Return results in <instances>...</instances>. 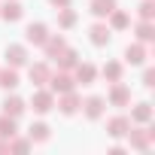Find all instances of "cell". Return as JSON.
Segmentation results:
<instances>
[{
  "label": "cell",
  "instance_id": "obj_1",
  "mask_svg": "<svg viewBox=\"0 0 155 155\" xmlns=\"http://www.w3.org/2000/svg\"><path fill=\"white\" fill-rule=\"evenodd\" d=\"M31 107H34V113H49L55 107V91H34Z\"/></svg>",
  "mask_w": 155,
  "mask_h": 155
},
{
  "label": "cell",
  "instance_id": "obj_2",
  "mask_svg": "<svg viewBox=\"0 0 155 155\" xmlns=\"http://www.w3.org/2000/svg\"><path fill=\"white\" fill-rule=\"evenodd\" d=\"M73 76L70 73H55V76H49V91H58V94H64V91H73Z\"/></svg>",
  "mask_w": 155,
  "mask_h": 155
},
{
  "label": "cell",
  "instance_id": "obj_3",
  "mask_svg": "<svg viewBox=\"0 0 155 155\" xmlns=\"http://www.w3.org/2000/svg\"><path fill=\"white\" fill-rule=\"evenodd\" d=\"M6 61H9V67H25L28 64V49L25 46H6Z\"/></svg>",
  "mask_w": 155,
  "mask_h": 155
},
{
  "label": "cell",
  "instance_id": "obj_4",
  "mask_svg": "<svg viewBox=\"0 0 155 155\" xmlns=\"http://www.w3.org/2000/svg\"><path fill=\"white\" fill-rule=\"evenodd\" d=\"M49 76H52V70H49L46 61L31 64V82H34V85H46V82H49Z\"/></svg>",
  "mask_w": 155,
  "mask_h": 155
},
{
  "label": "cell",
  "instance_id": "obj_5",
  "mask_svg": "<svg viewBox=\"0 0 155 155\" xmlns=\"http://www.w3.org/2000/svg\"><path fill=\"white\" fill-rule=\"evenodd\" d=\"M25 37H28V43L43 46V43H46V37H49V28H46V25H40V21H37V25H28V34H25Z\"/></svg>",
  "mask_w": 155,
  "mask_h": 155
},
{
  "label": "cell",
  "instance_id": "obj_6",
  "mask_svg": "<svg viewBox=\"0 0 155 155\" xmlns=\"http://www.w3.org/2000/svg\"><path fill=\"white\" fill-rule=\"evenodd\" d=\"M128 128H131V119H128V116H116V119H110V125H107L110 137H125Z\"/></svg>",
  "mask_w": 155,
  "mask_h": 155
},
{
  "label": "cell",
  "instance_id": "obj_7",
  "mask_svg": "<svg viewBox=\"0 0 155 155\" xmlns=\"http://www.w3.org/2000/svg\"><path fill=\"white\" fill-rule=\"evenodd\" d=\"M58 107H61V113H64V116H73L76 110L82 107V101H79V94H73V91H64V97H61V104H58Z\"/></svg>",
  "mask_w": 155,
  "mask_h": 155
},
{
  "label": "cell",
  "instance_id": "obj_8",
  "mask_svg": "<svg viewBox=\"0 0 155 155\" xmlns=\"http://www.w3.org/2000/svg\"><path fill=\"white\" fill-rule=\"evenodd\" d=\"M128 101H131V91H128L122 82H113V91H110V104H113V107H125Z\"/></svg>",
  "mask_w": 155,
  "mask_h": 155
},
{
  "label": "cell",
  "instance_id": "obj_9",
  "mask_svg": "<svg viewBox=\"0 0 155 155\" xmlns=\"http://www.w3.org/2000/svg\"><path fill=\"white\" fill-rule=\"evenodd\" d=\"M97 76V67L94 64H76V79H79L82 85H91Z\"/></svg>",
  "mask_w": 155,
  "mask_h": 155
},
{
  "label": "cell",
  "instance_id": "obj_10",
  "mask_svg": "<svg viewBox=\"0 0 155 155\" xmlns=\"http://www.w3.org/2000/svg\"><path fill=\"white\" fill-rule=\"evenodd\" d=\"M0 15H3L6 21H18V18L25 15V9H21V3H15V0H9L6 6H0Z\"/></svg>",
  "mask_w": 155,
  "mask_h": 155
},
{
  "label": "cell",
  "instance_id": "obj_11",
  "mask_svg": "<svg viewBox=\"0 0 155 155\" xmlns=\"http://www.w3.org/2000/svg\"><path fill=\"white\" fill-rule=\"evenodd\" d=\"M125 61H128V64H143V61H146V49H143L140 43L128 46V49H125Z\"/></svg>",
  "mask_w": 155,
  "mask_h": 155
},
{
  "label": "cell",
  "instance_id": "obj_12",
  "mask_svg": "<svg viewBox=\"0 0 155 155\" xmlns=\"http://www.w3.org/2000/svg\"><path fill=\"white\" fill-rule=\"evenodd\" d=\"M3 113L12 116V119H18V116L25 113V101H21V97H6V101H3Z\"/></svg>",
  "mask_w": 155,
  "mask_h": 155
},
{
  "label": "cell",
  "instance_id": "obj_13",
  "mask_svg": "<svg viewBox=\"0 0 155 155\" xmlns=\"http://www.w3.org/2000/svg\"><path fill=\"white\" fill-rule=\"evenodd\" d=\"M85 116H88V119H101V116H104V97H97V94L88 97V101H85Z\"/></svg>",
  "mask_w": 155,
  "mask_h": 155
},
{
  "label": "cell",
  "instance_id": "obj_14",
  "mask_svg": "<svg viewBox=\"0 0 155 155\" xmlns=\"http://www.w3.org/2000/svg\"><path fill=\"white\" fill-rule=\"evenodd\" d=\"M131 131V128H128ZM149 140H152V131H131V146L134 149H149Z\"/></svg>",
  "mask_w": 155,
  "mask_h": 155
},
{
  "label": "cell",
  "instance_id": "obj_15",
  "mask_svg": "<svg viewBox=\"0 0 155 155\" xmlns=\"http://www.w3.org/2000/svg\"><path fill=\"white\" fill-rule=\"evenodd\" d=\"M18 131H15V119L12 116H0V140H9V137H15Z\"/></svg>",
  "mask_w": 155,
  "mask_h": 155
},
{
  "label": "cell",
  "instance_id": "obj_16",
  "mask_svg": "<svg viewBox=\"0 0 155 155\" xmlns=\"http://www.w3.org/2000/svg\"><path fill=\"white\" fill-rule=\"evenodd\" d=\"M91 43L94 46H107L110 43V25H94L91 28Z\"/></svg>",
  "mask_w": 155,
  "mask_h": 155
},
{
  "label": "cell",
  "instance_id": "obj_17",
  "mask_svg": "<svg viewBox=\"0 0 155 155\" xmlns=\"http://www.w3.org/2000/svg\"><path fill=\"white\" fill-rule=\"evenodd\" d=\"M55 58H58V67H61V70H70V67H76V52H73V49H67V46H64V49H61Z\"/></svg>",
  "mask_w": 155,
  "mask_h": 155
},
{
  "label": "cell",
  "instance_id": "obj_18",
  "mask_svg": "<svg viewBox=\"0 0 155 155\" xmlns=\"http://www.w3.org/2000/svg\"><path fill=\"white\" fill-rule=\"evenodd\" d=\"M28 137H31V143H46V140H49V125H43V122L31 125Z\"/></svg>",
  "mask_w": 155,
  "mask_h": 155
},
{
  "label": "cell",
  "instance_id": "obj_19",
  "mask_svg": "<svg viewBox=\"0 0 155 155\" xmlns=\"http://www.w3.org/2000/svg\"><path fill=\"white\" fill-rule=\"evenodd\" d=\"M116 9V0H91V12L97 15V18H104V15H110Z\"/></svg>",
  "mask_w": 155,
  "mask_h": 155
},
{
  "label": "cell",
  "instance_id": "obj_20",
  "mask_svg": "<svg viewBox=\"0 0 155 155\" xmlns=\"http://www.w3.org/2000/svg\"><path fill=\"white\" fill-rule=\"evenodd\" d=\"M18 85V73H15V67H9V70H0V88H15Z\"/></svg>",
  "mask_w": 155,
  "mask_h": 155
},
{
  "label": "cell",
  "instance_id": "obj_21",
  "mask_svg": "<svg viewBox=\"0 0 155 155\" xmlns=\"http://www.w3.org/2000/svg\"><path fill=\"white\" fill-rule=\"evenodd\" d=\"M128 25H131V15H128V12H122V9H113V12H110V28L122 31V28H128Z\"/></svg>",
  "mask_w": 155,
  "mask_h": 155
},
{
  "label": "cell",
  "instance_id": "obj_22",
  "mask_svg": "<svg viewBox=\"0 0 155 155\" xmlns=\"http://www.w3.org/2000/svg\"><path fill=\"white\" fill-rule=\"evenodd\" d=\"M43 46H46V55H49V58H55L67 43H64V37H46V43H43Z\"/></svg>",
  "mask_w": 155,
  "mask_h": 155
},
{
  "label": "cell",
  "instance_id": "obj_23",
  "mask_svg": "<svg viewBox=\"0 0 155 155\" xmlns=\"http://www.w3.org/2000/svg\"><path fill=\"white\" fill-rule=\"evenodd\" d=\"M58 25H61V28H73V25H76V12H73L70 6H61V12H58Z\"/></svg>",
  "mask_w": 155,
  "mask_h": 155
},
{
  "label": "cell",
  "instance_id": "obj_24",
  "mask_svg": "<svg viewBox=\"0 0 155 155\" xmlns=\"http://www.w3.org/2000/svg\"><path fill=\"white\" fill-rule=\"evenodd\" d=\"M131 119H134V122H149V119H152V107H149V104H137L134 113H131Z\"/></svg>",
  "mask_w": 155,
  "mask_h": 155
},
{
  "label": "cell",
  "instance_id": "obj_25",
  "mask_svg": "<svg viewBox=\"0 0 155 155\" xmlns=\"http://www.w3.org/2000/svg\"><path fill=\"white\" fill-rule=\"evenodd\" d=\"M104 76H107V79H113V82H119V79H122V64H116V61L107 64V67H104Z\"/></svg>",
  "mask_w": 155,
  "mask_h": 155
},
{
  "label": "cell",
  "instance_id": "obj_26",
  "mask_svg": "<svg viewBox=\"0 0 155 155\" xmlns=\"http://www.w3.org/2000/svg\"><path fill=\"white\" fill-rule=\"evenodd\" d=\"M137 37H140V40H143V43H149V40H152V37H155V34H152V25H149V21H146V18H143V21H140V25H137Z\"/></svg>",
  "mask_w": 155,
  "mask_h": 155
},
{
  "label": "cell",
  "instance_id": "obj_27",
  "mask_svg": "<svg viewBox=\"0 0 155 155\" xmlns=\"http://www.w3.org/2000/svg\"><path fill=\"white\" fill-rule=\"evenodd\" d=\"M34 143H31V137L28 140H21V137H9V149H15V152H28Z\"/></svg>",
  "mask_w": 155,
  "mask_h": 155
},
{
  "label": "cell",
  "instance_id": "obj_28",
  "mask_svg": "<svg viewBox=\"0 0 155 155\" xmlns=\"http://www.w3.org/2000/svg\"><path fill=\"white\" fill-rule=\"evenodd\" d=\"M152 9H155V6H152V0H143V3H140V18L149 21V18H152Z\"/></svg>",
  "mask_w": 155,
  "mask_h": 155
},
{
  "label": "cell",
  "instance_id": "obj_29",
  "mask_svg": "<svg viewBox=\"0 0 155 155\" xmlns=\"http://www.w3.org/2000/svg\"><path fill=\"white\" fill-rule=\"evenodd\" d=\"M143 85H155V73H152V70L143 73Z\"/></svg>",
  "mask_w": 155,
  "mask_h": 155
},
{
  "label": "cell",
  "instance_id": "obj_30",
  "mask_svg": "<svg viewBox=\"0 0 155 155\" xmlns=\"http://www.w3.org/2000/svg\"><path fill=\"white\" fill-rule=\"evenodd\" d=\"M49 3H52V6H58V9H61V6H70V0H49Z\"/></svg>",
  "mask_w": 155,
  "mask_h": 155
}]
</instances>
